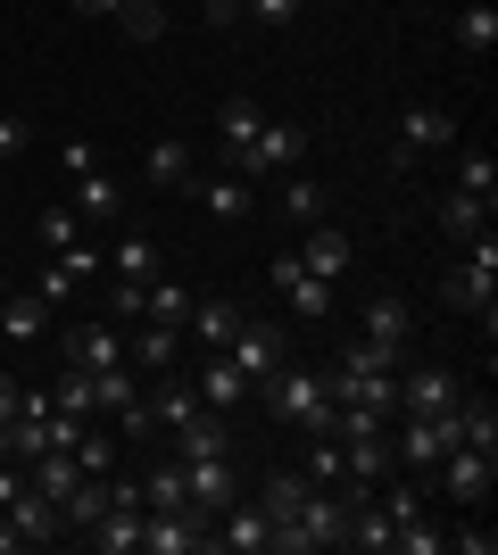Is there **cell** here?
<instances>
[{
  "instance_id": "cell-15",
  "label": "cell",
  "mask_w": 498,
  "mask_h": 555,
  "mask_svg": "<svg viewBox=\"0 0 498 555\" xmlns=\"http://www.w3.org/2000/svg\"><path fill=\"white\" fill-rule=\"evenodd\" d=\"M349 224H324V216H316V224H308V241H299V266H308V274L316 282H341V274H349Z\"/></svg>"
},
{
  "instance_id": "cell-9",
  "label": "cell",
  "mask_w": 498,
  "mask_h": 555,
  "mask_svg": "<svg viewBox=\"0 0 498 555\" xmlns=\"http://www.w3.org/2000/svg\"><path fill=\"white\" fill-rule=\"evenodd\" d=\"M407 332H416V307H407L399 291H374L366 315H357V340H374L382 357H399V365H407Z\"/></svg>"
},
{
  "instance_id": "cell-14",
  "label": "cell",
  "mask_w": 498,
  "mask_h": 555,
  "mask_svg": "<svg viewBox=\"0 0 498 555\" xmlns=\"http://www.w3.org/2000/svg\"><path fill=\"white\" fill-rule=\"evenodd\" d=\"M183 481H191V514H200V522H216V514L241 498V489H233V456H200V464H183Z\"/></svg>"
},
{
  "instance_id": "cell-34",
  "label": "cell",
  "mask_w": 498,
  "mask_h": 555,
  "mask_svg": "<svg viewBox=\"0 0 498 555\" xmlns=\"http://www.w3.org/2000/svg\"><path fill=\"white\" fill-rule=\"evenodd\" d=\"M457 440H465V448H490V456H498V406H490V398H474V390L457 398Z\"/></svg>"
},
{
  "instance_id": "cell-25",
  "label": "cell",
  "mask_w": 498,
  "mask_h": 555,
  "mask_svg": "<svg viewBox=\"0 0 498 555\" xmlns=\"http://www.w3.org/2000/svg\"><path fill=\"white\" fill-rule=\"evenodd\" d=\"M258 125H266V108L258 100H225V108H216V150H225V158H241V150H250V141H258Z\"/></svg>"
},
{
  "instance_id": "cell-50",
  "label": "cell",
  "mask_w": 498,
  "mask_h": 555,
  "mask_svg": "<svg viewBox=\"0 0 498 555\" xmlns=\"http://www.w3.org/2000/svg\"><path fill=\"white\" fill-rule=\"evenodd\" d=\"M59 158H67V175H92V166H100V150H92V141H67Z\"/></svg>"
},
{
  "instance_id": "cell-13",
  "label": "cell",
  "mask_w": 498,
  "mask_h": 555,
  "mask_svg": "<svg viewBox=\"0 0 498 555\" xmlns=\"http://www.w3.org/2000/svg\"><path fill=\"white\" fill-rule=\"evenodd\" d=\"M92 274H100V249H92V241H75V249H50V266L34 274V291L59 307V299H75V291H84Z\"/></svg>"
},
{
  "instance_id": "cell-19",
  "label": "cell",
  "mask_w": 498,
  "mask_h": 555,
  "mask_svg": "<svg viewBox=\"0 0 498 555\" xmlns=\"http://www.w3.org/2000/svg\"><path fill=\"white\" fill-rule=\"evenodd\" d=\"M341 456H349V473H341V481H357V489H382L391 473H399V456H391V431H366V440H341Z\"/></svg>"
},
{
  "instance_id": "cell-42",
  "label": "cell",
  "mask_w": 498,
  "mask_h": 555,
  "mask_svg": "<svg viewBox=\"0 0 498 555\" xmlns=\"http://www.w3.org/2000/svg\"><path fill=\"white\" fill-rule=\"evenodd\" d=\"M50 406H59V415H92V373L67 365L59 382H50Z\"/></svg>"
},
{
  "instance_id": "cell-22",
  "label": "cell",
  "mask_w": 498,
  "mask_h": 555,
  "mask_svg": "<svg viewBox=\"0 0 498 555\" xmlns=\"http://www.w3.org/2000/svg\"><path fill=\"white\" fill-rule=\"evenodd\" d=\"M67 208L84 216V224H117V216H125L117 175H100V166H92V175H75V199H67Z\"/></svg>"
},
{
  "instance_id": "cell-48",
  "label": "cell",
  "mask_w": 498,
  "mask_h": 555,
  "mask_svg": "<svg viewBox=\"0 0 498 555\" xmlns=\"http://www.w3.org/2000/svg\"><path fill=\"white\" fill-rule=\"evenodd\" d=\"M142 291H150V282H117V291H108V307H117L125 324H133V315H142Z\"/></svg>"
},
{
  "instance_id": "cell-47",
  "label": "cell",
  "mask_w": 498,
  "mask_h": 555,
  "mask_svg": "<svg viewBox=\"0 0 498 555\" xmlns=\"http://www.w3.org/2000/svg\"><path fill=\"white\" fill-rule=\"evenodd\" d=\"M449 547H465V555H490V547H498V531H482V522H465V531H449Z\"/></svg>"
},
{
  "instance_id": "cell-37",
  "label": "cell",
  "mask_w": 498,
  "mask_h": 555,
  "mask_svg": "<svg viewBox=\"0 0 498 555\" xmlns=\"http://www.w3.org/2000/svg\"><path fill=\"white\" fill-rule=\"evenodd\" d=\"M100 266H108L117 282H150V274H158V249H150L142 232H125V241H117L108 257H100Z\"/></svg>"
},
{
  "instance_id": "cell-26",
  "label": "cell",
  "mask_w": 498,
  "mask_h": 555,
  "mask_svg": "<svg viewBox=\"0 0 498 555\" xmlns=\"http://www.w3.org/2000/svg\"><path fill=\"white\" fill-rule=\"evenodd\" d=\"M0 332H9V340H42L50 332V299L42 291H0Z\"/></svg>"
},
{
  "instance_id": "cell-33",
  "label": "cell",
  "mask_w": 498,
  "mask_h": 555,
  "mask_svg": "<svg viewBox=\"0 0 498 555\" xmlns=\"http://www.w3.org/2000/svg\"><path fill=\"white\" fill-rule=\"evenodd\" d=\"M200 191V208L208 216H225V224H233V216H250L258 208V199H250V183H241V175H208V183H191Z\"/></svg>"
},
{
  "instance_id": "cell-44",
  "label": "cell",
  "mask_w": 498,
  "mask_h": 555,
  "mask_svg": "<svg viewBox=\"0 0 498 555\" xmlns=\"http://www.w3.org/2000/svg\"><path fill=\"white\" fill-rule=\"evenodd\" d=\"M440 547H449V539L432 531L424 514H416V522H399V531H391V555H440Z\"/></svg>"
},
{
  "instance_id": "cell-28",
  "label": "cell",
  "mask_w": 498,
  "mask_h": 555,
  "mask_svg": "<svg viewBox=\"0 0 498 555\" xmlns=\"http://www.w3.org/2000/svg\"><path fill=\"white\" fill-rule=\"evenodd\" d=\"M200 398L225 415V406H241V398H250V373H241L225 348H208V365H200Z\"/></svg>"
},
{
  "instance_id": "cell-56",
  "label": "cell",
  "mask_w": 498,
  "mask_h": 555,
  "mask_svg": "<svg viewBox=\"0 0 498 555\" xmlns=\"http://www.w3.org/2000/svg\"><path fill=\"white\" fill-rule=\"evenodd\" d=\"M0 166H9V158H0Z\"/></svg>"
},
{
  "instance_id": "cell-53",
  "label": "cell",
  "mask_w": 498,
  "mask_h": 555,
  "mask_svg": "<svg viewBox=\"0 0 498 555\" xmlns=\"http://www.w3.org/2000/svg\"><path fill=\"white\" fill-rule=\"evenodd\" d=\"M75 9H84V17H117L125 0H75Z\"/></svg>"
},
{
  "instance_id": "cell-17",
  "label": "cell",
  "mask_w": 498,
  "mask_h": 555,
  "mask_svg": "<svg viewBox=\"0 0 498 555\" xmlns=\"http://www.w3.org/2000/svg\"><path fill=\"white\" fill-rule=\"evenodd\" d=\"M200 406H208V398H200V382H175V373H158V390L142 398V423H150V431H175V423H191Z\"/></svg>"
},
{
  "instance_id": "cell-35",
  "label": "cell",
  "mask_w": 498,
  "mask_h": 555,
  "mask_svg": "<svg viewBox=\"0 0 498 555\" xmlns=\"http://www.w3.org/2000/svg\"><path fill=\"white\" fill-rule=\"evenodd\" d=\"M183 332H200L208 348H225V340L241 332V307H233V299H191V324H183Z\"/></svg>"
},
{
  "instance_id": "cell-11",
  "label": "cell",
  "mask_w": 498,
  "mask_h": 555,
  "mask_svg": "<svg viewBox=\"0 0 498 555\" xmlns=\"http://www.w3.org/2000/svg\"><path fill=\"white\" fill-rule=\"evenodd\" d=\"M432 150H457V116L440 108V100H424V108H407L399 116V158H432Z\"/></svg>"
},
{
  "instance_id": "cell-4",
  "label": "cell",
  "mask_w": 498,
  "mask_h": 555,
  "mask_svg": "<svg viewBox=\"0 0 498 555\" xmlns=\"http://www.w3.org/2000/svg\"><path fill=\"white\" fill-rule=\"evenodd\" d=\"M308 158V125H283V116H266L258 125V141L233 158V175L241 183H258V175H283V166H299Z\"/></svg>"
},
{
  "instance_id": "cell-10",
  "label": "cell",
  "mask_w": 498,
  "mask_h": 555,
  "mask_svg": "<svg viewBox=\"0 0 498 555\" xmlns=\"http://www.w3.org/2000/svg\"><path fill=\"white\" fill-rule=\"evenodd\" d=\"M225 357H233V365L250 373V390H258L266 373L283 365V324H258V315H241V332L225 340Z\"/></svg>"
},
{
  "instance_id": "cell-39",
  "label": "cell",
  "mask_w": 498,
  "mask_h": 555,
  "mask_svg": "<svg viewBox=\"0 0 498 555\" xmlns=\"http://www.w3.org/2000/svg\"><path fill=\"white\" fill-rule=\"evenodd\" d=\"M457 42L474 50V59H490V50H498V9H490V0H474V9L457 17Z\"/></svg>"
},
{
  "instance_id": "cell-45",
  "label": "cell",
  "mask_w": 498,
  "mask_h": 555,
  "mask_svg": "<svg viewBox=\"0 0 498 555\" xmlns=\"http://www.w3.org/2000/svg\"><path fill=\"white\" fill-rule=\"evenodd\" d=\"M67 456L84 464V473H108V464H117V440H108V431H84V440H75Z\"/></svg>"
},
{
  "instance_id": "cell-20",
  "label": "cell",
  "mask_w": 498,
  "mask_h": 555,
  "mask_svg": "<svg viewBox=\"0 0 498 555\" xmlns=\"http://www.w3.org/2000/svg\"><path fill=\"white\" fill-rule=\"evenodd\" d=\"M341 547H357V555H391V514H382L374 489H357V498H349V531H341Z\"/></svg>"
},
{
  "instance_id": "cell-51",
  "label": "cell",
  "mask_w": 498,
  "mask_h": 555,
  "mask_svg": "<svg viewBox=\"0 0 498 555\" xmlns=\"http://www.w3.org/2000/svg\"><path fill=\"white\" fill-rule=\"evenodd\" d=\"M250 17V0H208V25H241Z\"/></svg>"
},
{
  "instance_id": "cell-30",
  "label": "cell",
  "mask_w": 498,
  "mask_h": 555,
  "mask_svg": "<svg viewBox=\"0 0 498 555\" xmlns=\"http://www.w3.org/2000/svg\"><path fill=\"white\" fill-rule=\"evenodd\" d=\"M490 208H498V199L449 191V199H440V232H449V241H474V232H490Z\"/></svg>"
},
{
  "instance_id": "cell-40",
  "label": "cell",
  "mask_w": 498,
  "mask_h": 555,
  "mask_svg": "<svg viewBox=\"0 0 498 555\" xmlns=\"http://www.w3.org/2000/svg\"><path fill=\"white\" fill-rule=\"evenodd\" d=\"M457 191L498 199V158H490V150H457Z\"/></svg>"
},
{
  "instance_id": "cell-41",
  "label": "cell",
  "mask_w": 498,
  "mask_h": 555,
  "mask_svg": "<svg viewBox=\"0 0 498 555\" xmlns=\"http://www.w3.org/2000/svg\"><path fill=\"white\" fill-rule=\"evenodd\" d=\"M283 216L291 224H316V216H324V183H316V175H291L283 183Z\"/></svg>"
},
{
  "instance_id": "cell-49",
  "label": "cell",
  "mask_w": 498,
  "mask_h": 555,
  "mask_svg": "<svg viewBox=\"0 0 498 555\" xmlns=\"http://www.w3.org/2000/svg\"><path fill=\"white\" fill-rule=\"evenodd\" d=\"M250 17H258V25H291V17H299V0H250Z\"/></svg>"
},
{
  "instance_id": "cell-29",
  "label": "cell",
  "mask_w": 498,
  "mask_h": 555,
  "mask_svg": "<svg viewBox=\"0 0 498 555\" xmlns=\"http://www.w3.org/2000/svg\"><path fill=\"white\" fill-rule=\"evenodd\" d=\"M183 506H191L183 456H175V464H150V473H142V514H183Z\"/></svg>"
},
{
  "instance_id": "cell-43",
  "label": "cell",
  "mask_w": 498,
  "mask_h": 555,
  "mask_svg": "<svg viewBox=\"0 0 498 555\" xmlns=\"http://www.w3.org/2000/svg\"><path fill=\"white\" fill-rule=\"evenodd\" d=\"M117 25H125V42H158V34H166V9H158V0H125Z\"/></svg>"
},
{
  "instance_id": "cell-3",
  "label": "cell",
  "mask_w": 498,
  "mask_h": 555,
  "mask_svg": "<svg viewBox=\"0 0 498 555\" xmlns=\"http://www.w3.org/2000/svg\"><path fill=\"white\" fill-rule=\"evenodd\" d=\"M349 498H357V481H324V489H308V506H299V522H291V555L341 547V531H349Z\"/></svg>"
},
{
  "instance_id": "cell-32",
  "label": "cell",
  "mask_w": 498,
  "mask_h": 555,
  "mask_svg": "<svg viewBox=\"0 0 498 555\" xmlns=\"http://www.w3.org/2000/svg\"><path fill=\"white\" fill-rule=\"evenodd\" d=\"M142 398V373L133 365H108V373H92V415H125Z\"/></svg>"
},
{
  "instance_id": "cell-8",
  "label": "cell",
  "mask_w": 498,
  "mask_h": 555,
  "mask_svg": "<svg viewBox=\"0 0 498 555\" xmlns=\"http://www.w3.org/2000/svg\"><path fill=\"white\" fill-rule=\"evenodd\" d=\"M266 282H274V291L291 299V315H308V324H324V315H332V282H316L308 266H299V249H274Z\"/></svg>"
},
{
  "instance_id": "cell-6",
  "label": "cell",
  "mask_w": 498,
  "mask_h": 555,
  "mask_svg": "<svg viewBox=\"0 0 498 555\" xmlns=\"http://www.w3.org/2000/svg\"><path fill=\"white\" fill-rule=\"evenodd\" d=\"M308 473H299V464H274V473H266V489H258V506H266V522H274V547L266 555H291V522H299V506H308Z\"/></svg>"
},
{
  "instance_id": "cell-54",
  "label": "cell",
  "mask_w": 498,
  "mask_h": 555,
  "mask_svg": "<svg viewBox=\"0 0 498 555\" xmlns=\"http://www.w3.org/2000/svg\"><path fill=\"white\" fill-rule=\"evenodd\" d=\"M0 456H17V415L0 423Z\"/></svg>"
},
{
  "instance_id": "cell-46",
  "label": "cell",
  "mask_w": 498,
  "mask_h": 555,
  "mask_svg": "<svg viewBox=\"0 0 498 555\" xmlns=\"http://www.w3.org/2000/svg\"><path fill=\"white\" fill-rule=\"evenodd\" d=\"M75 224H84L75 208H42V249H75Z\"/></svg>"
},
{
  "instance_id": "cell-1",
  "label": "cell",
  "mask_w": 498,
  "mask_h": 555,
  "mask_svg": "<svg viewBox=\"0 0 498 555\" xmlns=\"http://www.w3.org/2000/svg\"><path fill=\"white\" fill-rule=\"evenodd\" d=\"M258 390H266V406H274L291 431H332V382L316 365H274Z\"/></svg>"
},
{
  "instance_id": "cell-18",
  "label": "cell",
  "mask_w": 498,
  "mask_h": 555,
  "mask_svg": "<svg viewBox=\"0 0 498 555\" xmlns=\"http://www.w3.org/2000/svg\"><path fill=\"white\" fill-rule=\"evenodd\" d=\"M166 440H175V456H183V464H200V456H233V431H225V415H216V406H200L191 423H175Z\"/></svg>"
},
{
  "instance_id": "cell-38",
  "label": "cell",
  "mask_w": 498,
  "mask_h": 555,
  "mask_svg": "<svg viewBox=\"0 0 498 555\" xmlns=\"http://www.w3.org/2000/svg\"><path fill=\"white\" fill-rule=\"evenodd\" d=\"M299 473H308L316 489H324V481H341V473H349V456H341V440H332V431H308V456H299Z\"/></svg>"
},
{
  "instance_id": "cell-31",
  "label": "cell",
  "mask_w": 498,
  "mask_h": 555,
  "mask_svg": "<svg viewBox=\"0 0 498 555\" xmlns=\"http://www.w3.org/2000/svg\"><path fill=\"white\" fill-rule=\"evenodd\" d=\"M142 315H150V324H166V332H183L191 324V291H183V282H166V274H150Z\"/></svg>"
},
{
  "instance_id": "cell-55",
  "label": "cell",
  "mask_w": 498,
  "mask_h": 555,
  "mask_svg": "<svg viewBox=\"0 0 498 555\" xmlns=\"http://www.w3.org/2000/svg\"><path fill=\"white\" fill-rule=\"evenodd\" d=\"M0 291H9V282H0Z\"/></svg>"
},
{
  "instance_id": "cell-12",
  "label": "cell",
  "mask_w": 498,
  "mask_h": 555,
  "mask_svg": "<svg viewBox=\"0 0 498 555\" xmlns=\"http://www.w3.org/2000/svg\"><path fill=\"white\" fill-rule=\"evenodd\" d=\"M0 522H9V531L25 539V547H50V539H67V522H59V506H50L42 489L25 481L17 498H9V506H0Z\"/></svg>"
},
{
  "instance_id": "cell-2",
  "label": "cell",
  "mask_w": 498,
  "mask_h": 555,
  "mask_svg": "<svg viewBox=\"0 0 498 555\" xmlns=\"http://www.w3.org/2000/svg\"><path fill=\"white\" fill-rule=\"evenodd\" d=\"M440 291H449V307L482 315V332L498 324V241H490V232H474V241H465V257L449 266V282H440Z\"/></svg>"
},
{
  "instance_id": "cell-16",
  "label": "cell",
  "mask_w": 498,
  "mask_h": 555,
  "mask_svg": "<svg viewBox=\"0 0 498 555\" xmlns=\"http://www.w3.org/2000/svg\"><path fill=\"white\" fill-rule=\"evenodd\" d=\"M216 547H233V555H266V547H274V522H266V506L233 498V506L216 514Z\"/></svg>"
},
{
  "instance_id": "cell-36",
  "label": "cell",
  "mask_w": 498,
  "mask_h": 555,
  "mask_svg": "<svg viewBox=\"0 0 498 555\" xmlns=\"http://www.w3.org/2000/svg\"><path fill=\"white\" fill-rule=\"evenodd\" d=\"M125 365L142 373V382H150V373H166V365H175V332H166V324L133 332V340H125Z\"/></svg>"
},
{
  "instance_id": "cell-7",
  "label": "cell",
  "mask_w": 498,
  "mask_h": 555,
  "mask_svg": "<svg viewBox=\"0 0 498 555\" xmlns=\"http://www.w3.org/2000/svg\"><path fill=\"white\" fill-rule=\"evenodd\" d=\"M432 481L449 489L457 506H482V498H490V481H498V456H490V448H449V456L432 464Z\"/></svg>"
},
{
  "instance_id": "cell-23",
  "label": "cell",
  "mask_w": 498,
  "mask_h": 555,
  "mask_svg": "<svg viewBox=\"0 0 498 555\" xmlns=\"http://www.w3.org/2000/svg\"><path fill=\"white\" fill-rule=\"evenodd\" d=\"M142 175H150V191H191L200 175H191V141H150V158H142Z\"/></svg>"
},
{
  "instance_id": "cell-27",
  "label": "cell",
  "mask_w": 498,
  "mask_h": 555,
  "mask_svg": "<svg viewBox=\"0 0 498 555\" xmlns=\"http://www.w3.org/2000/svg\"><path fill=\"white\" fill-rule=\"evenodd\" d=\"M100 514H108V473H84V481H75L67 498H59V522H67V531L84 539V531L100 522Z\"/></svg>"
},
{
  "instance_id": "cell-21",
  "label": "cell",
  "mask_w": 498,
  "mask_h": 555,
  "mask_svg": "<svg viewBox=\"0 0 498 555\" xmlns=\"http://www.w3.org/2000/svg\"><path fill=\"white\" fill-rule=\"evenodd\" d=\"M142 522H150L142 506H108L92 531H84V547H100V555H142Z\"/></svg>"
},
{
  "instance_id": "cell-5",
  "label": "cell",
  "mask_w": 498,
  "mask_h": 555,
  "mask_svg": "<svg viewBox=\"0 0 498 555\" xmlns=\"http://www.w3.org/2000/svg\"><path fill=\"white\" fill-rule=\"evenodd\" d=\"M457 398H465V382L449 365H416V357L399 365V415H457Z\"/></svg>"
},
{
  "instance_id": "cell-24",
  "label": "cell",
  "mask_w": 498,
  "mask_h": 555,
  "mask_svg": "<svg viewBox=\"0 0 498 555\" xmlns=\"http://www.w3.org/2000/svg\"><path fill=\"white\" fill-rule=\"evenodd\" d=\"M67 365L108 373V365H125V340H117L108 324H75V332H67Z\"/></svg>"
},
{
  "instance_id": "cell-52",
  "label": "cell",
  "mask_w": 498,
  "mask_h": 555,
  "mask_svg": "<svg viewBox=\"0 0 498 555\" xmlns=\"http://www.w3.org/2000/svg\"><path fill=\"white\" fill-rule=\"evenodd\" d=\"M17 415V382H9V373H0V423Z\"/></svg>"
}]
</instances>
